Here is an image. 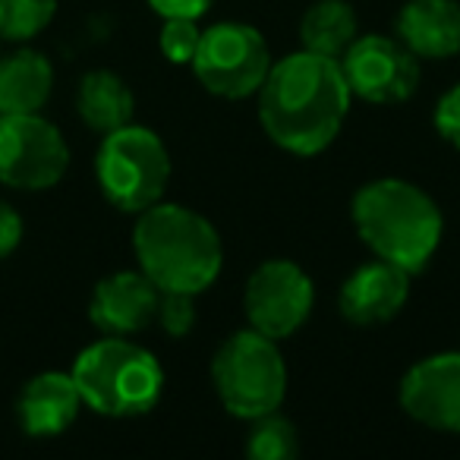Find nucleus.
I'll list each match as a JSON object with an SVG mask.
<instances>
[{"mask_svg": "<svg viewBox=\"0 0 460 460\" xmlns=\"http://www.w3.org/2000/svg\"><path fill=\"white\" fill-rule=\"evenodd\" d=\"M259 95V123L290 155H319L338 139L350 111V85L341 64L313 51H296L271 64Z\"/></svg>", "mask_w": 460, "mask_h": 460, "instance_id": "f257e3e1", "label": "nucleus"}, {"mask_svg": "<svg viewBox=\"0 0 460 460\" xmlns=\"http://www.w3.org/2000/svg\"><path fill=\"white\" fill-rule=\"evenodd\" d=\"M133 252L139 271L152 278L158 290L196 296L217 281L224 265L215 224L177 202H155L136 215Z\"/></svg>", "mask_w": 460, "mask_h": 460, "instance_id": "f03ea898", "label": "nucleus"}, {"mask_svg": "<svg viewBox=\"0 0 460 460\" xmlns=\"http://www.w3.org/2000/svg\"><path fill=\"white\" fill-rule=\"evenodd\" d=\"M350 217L372 256L410 275L426 269L445 234L438 202L426 190L401 177L372 180L357 190Z\"/></svg>", "mask_w": 460, "mask_h": 460, "instance_id": "7ed1b4c3", "label": "nucleus"}, {"mask_svg": "<svg viewBox=\"0 0 460 460\" xmlns=\"http://www.w3.org/2000/svg\"><path fill=\"white\" fill-rule=\"evenodd\" d=\"M70 376L79 388L83 407L111 420L146 416L164 391V369L155 353L117 334H104L102 341L85 347Z\"/></svg>", "mask_w": 460, "mask_h": 460, "instance_id": "20e7f679", "label": "nucleus"}, {"mask_svg": "<svg viewBox=\"0 0 460 460\" xmlns=\"http://www.w3.org/2000/svg\"><path fill=\"white\" fill-rule=\"evenodd\" d=\"M211 382L217 401L237 420H259L275 413L288 394V366L278 341L256 328L230 334L211 359Z\"/></svg>", "mask_w": 460, "mask_h": 460, "instance_id": "39448f33", "label": "nucleus"}, {"mask_svg": "<svg viewBox=\"0 0 460 460\" xmlns=\"http://www.w3.org/2000/svg\"><path fill=\"white\" fill-rule=\"evenodd\" d=\"M95 177L102 196L117 211L139 215L164 199L171 183V155L155 129L127 123L104 133L95 155Z\"/></svg>", "mask_w": 460, "mask_h": 460, "instance_id": "423d86ee", "label": "nucleus"}, {"mask_svg": "<svg viewBox=\"0 0 460 460\" xmlns=\"http://www.w3.org/2000/svg\"><path fill=\"white\" fill-rule=\"evenodd\" d=\"M190 66L205 92L240 102L262 89L271 70V54L256 26L227 20L202 29L199 51Z\"/></svg>", "mask_w": 460, "mask_h": 460, "instance_id": "0eeeda50", "label": "nucleus"}, {"mask_svg": "<svg viewBox=\"0 0 460 460\" xmlns=\"http://www.w3.org/2000/svg\"><path fill=\"white\" fill-rule=\"evenodd\" d=\"M70 146L64 133L39 114H0V183L41 192L64 180Z\"/></svg>", "mask_w": 460, "mask_h": 460, "instance_id": "6e6552de", "label": "nucleus"}, {"mask_svg": "<svg viewBox=\"0 0 460 460\" xmlns=\"http://www.w3.org/2000/svg\"><path fill=\"white\" fill-rule=\"evenodd\" d=\"M315 303L313 278L290 259H269L246 281L243 309L250 328L271 341H288L306 325Z\"/></svg>", "mask_w": 460, "mask_h": 460, "instance_id": "1a4fd4ad", "label": "nucleus"}, {"mask_svg": "<svg viewBox=\"0 0 460 460\" xmlns=\"http://www.w3.org/2000/svg\"><path fill=\"white\" fill-rule=\"evenodd\" d=\"M338 64L350 95L369 104H401L420 85V58L397 35H357Z\"/></svg>", "mask_w": 460, "mask_h": 460, "instance_id": "9d476101", "label": "nucleus"}, {"mask_svg": "<svg viewBox=\"0 0 460 460\" xmlns=\"http://www.w3.org/2000/svg\"><path fill=\"white\" fill-rule=\"evenodd\" d=\"M397 397L403 413L420 426L460 432V350L435 353L410 366Z\"/></svg>", "mask_w": 460, "mask_h": 460, "instance_id": "9b49d317", "label": "nucleus"}, {"mask_svg": "<svg viewBox=\"0 0 460 460\" xmlns=\"http://www.w3.org/2000/svg\"><path fill=\"white\" fill-rule=\"evenodd\" d=\"M161 290L152 278L136 271H114L102 278L92 290L89 319L102 334L129 338L136 332H146L158 315Z\"/></svg>", "mask_w": 460, "mask_h": 460, "instance_id": "f8f14e48", "label": "nucleus"}, {"mask_svg": "<svg viewBox=\"0 0 460 460\" xmlns=\"http://www.w3.org/2000/svg\"><path fill=\"white\" fill-rule=\"evenodd\" d=\"M410 296V271L397 269V265L376 259V262H366L353 271L344 281L338 296L341 315L347 322L359 328L369 325H385L391 322L403 306H407Z\"/></svg>", "mask_w": 460, "mask_h": 460, "instance_id": "ddd939ff", "label": "nucleus"}, {"mask_svg": "<svg viewBox=\"0 0 460 460\" xmlns=\"http://www.w3.org/2000/svg\"><path fill=\"white\" fill-rule=\"evenodd\" d=\"M397 39L420 60L460 54V0H407L394 20Z\"/></svg>", "mask_w": 460, "mask_h": 460, "instance_id": "4468645a", "label": "nucleus"}, {"mask_svg": "<svg viewBox=\"0 0 460 460\" xmlns=\"http://www.w3.org/2000/svg\"><path fill=\"white\" fill-rule=\"evenodd\" d=\"M20 422L32 438H54L76 422L83 397L70 372H41L20 394Z\"/></svg>", "mask_w": 460, "mask_h": 460, "instance_id": "2eb2a0df", "label": "nucleus"}, {"mask_svg": "<svg viewBox=\"0 0 460 460\" xmlns=\"http://www.w3.org/2000/svg\"><path fill=\"white\" fill-rule=\"evenodd\" d=\"M54 89V66L32 48L0 58V114H39Z\"/></svg>", "mask_w": 460, "mask_h": 460, "instance_id": "dca6fc26", "label": "nucleus"}, {"mask_svg": "<svg viewBox=\"0 0 460 460\" xmlns=\"http://www.w3.org/2000/svg\"><path fill=\"white\" fill-rule=\"evenodd\" d=\"M76 111L85 127L104 136V133H111V129H120V127H127V123H133L136 95L117 73L92 70L79 79Z\"/></svg>", "mask_w": 460, "mask_h": 460, "instance_id": "f3484780", "label": "nucleus"}, {"mask_svg": "<svg viewBox=\"0 0 460 460\" xmlns=\"http://www.w3.org/2000/svg\"><path fill=\"white\" fill-rule=\"evenodd\" d=\"M357 10L347 0H315L300 20L303 48L332 60L344 58V51L357 41Z\"/></svg>", "mask_w": 460, "mask_h": 460, "instance_id": "a211bd4d", "label": "nucleus"}, {"mask_svg": "<svg viewBox=\"0 0 460 460\" xmlns=\"http://www.w3.org/2000/svg\"><path fill=\"white\" fill-rule=\"evenodd\" d=\"M246 454L252 460H294L300 454L296 426L290 420H284V416H278V410L259 416V420H252Z\"/></svg>", "mask_w": 460, "mask_h": 460, "instance_id": "6ab92c4d", "label": "nucleus"}, {"mask_svg": "<svg viewBox=\"0 0 460 460\" xmlns=\"http://www.w3.org/2000/svg\"><path fill=\"white\" fill-rule=\"evenodd\" d=\"M58 0H0V41H29L51 26Z\"/></svg>", "mask_w": 460, "mask_h": 460, "instance_id": "aec40b11", "label": "nucleus"}, {"mask_svg": "<svg viewBox=\"0 0 460 460\" xmlns=\"http://www.w3.org/2000/svg\"><path fill=\"white\" fill-rule=\"evenodd\" d=\"M199 39H202V29L196 26V20H164L158 45H161V54H164L171 64L190 66L199 51Z\"/></svg>", "mask_w": 460, "mask_h": 460, "instance_id": "412c9836", "label": "nucleus"}, {"mask_svg": "<svg viewBox=\"0 0 460 460\" xmlns=\"http://www.w3.org/2000/svg\"><path fill=\"white\" fill-rule=\"evenodd\" d=\"M164 334L186 338L196 328V294H177V290H161L158 315H155Z\"/></svg>", "mask_w": 460, "mask_h": 460, "instance_id": "4be33fe9", "label": "nucleus"}, {"mask_svg": "<svg viewBox=\"0 0 460 460\" xmlns=\"http://www.w3.org/2000/svg\"><path fill=\"white\" fill-rule=\"evenodd\" d=\"M435 133L460 152V85L447 89L435 104Z\"/></svg>", "mask_w": 460, "mask_h": 460, "instance_id": "5701e85b", "label": "nucleus"}, {"mask_svg": "<svg viewBox=\"0 0 460 460\" xmlns=\"http://www.w3.org/2000/svg\"><path fill=\"white\" fill-rule=\"evenodd\" d=\"M22 243V217L10 202L0 199V262L13 256L16 246Z\"/></svg>", "mask_w": 460, "mask_h": 460, "instance_id": "b1692460", "label": "nucleus"}, {"mask_svg": "<svg viewBox=\"0 0 460 460\" xmlns=\"http://www.w3.org/2000/svg\"><path fill=\"white\" fill-rule=\"evenodd\" d=\"M148 7L161 20H199L211 7V0H148Z\"/></svg>", "mask_w": 460, "mask_h": 460, "instance_id": "393cba45", "label": "nucleus"}]
</instances>
